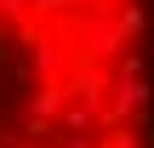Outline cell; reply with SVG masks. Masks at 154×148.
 <instances>
[{
    "mask_svg": "<svg viewBox=\"0 0 154 148\" xmlns=\"http://www.w3.org/2000/svg\"><path fill=\"white\" fill-rule=\"evenodd\" d=\"M0 148H154L149 0H0Z\"/></svg>",
    "mask_w": 154,
    "mask_h": 148,
    "instance_id": "1",
    "label": "cell"
}]
</instances>
